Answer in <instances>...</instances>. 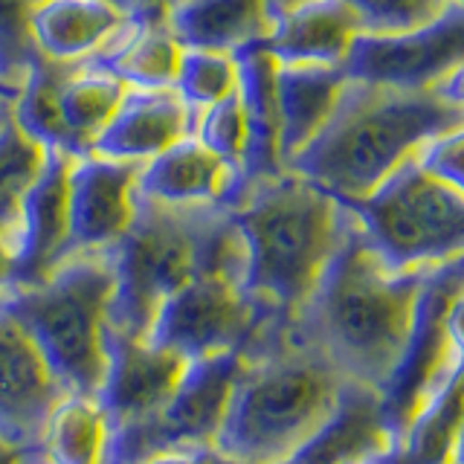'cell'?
Masks as SVG:
<instances>
[{
	"label": "cell",
	"instance_id": "obj_1",
	"mask_svg": "<svg viewBox=\"0 0 464 464\" xmlns=\"http://www.w3.org/2000/svg\"><path fill=\"white\" fill-rule=\"evenodd\" d=\"M432 270H392L348 212L340 250L290 328L348 383L381 398L420 334Z\"/></svg>",
	"mask_w": 464,
	"mask_h": 464
},
{
	"label": "cell",
	"instance_id": "obj_2",
	"mask_svg": "<svg viewBox=\"0 0 464 464\" xmlns=\"http://www.w3.org/2000/svg\"><path fill=\"white\" fill-rule=\"evenodd\" d=\"M244 354L215 450L241 464H290L340 415L354 383L290 325H267Z\"/></svg>",
	"mask_w": 464,
	"mask_h": 464
},
{
	"label": "cell",
	"instance_id": "obj_3",
	"mask_svg": "<svg viewBox=\"0 0 464 464\" xmlns=\"http://www.w3.org/2000/svg\"><path fill=\"white\" fill-rule=\"evenodd\" d=\"M229 212L244 241V294L270 319L290 325L340 250L348 209L323 186L285 169L246 186Z\"/></svg>",
	"mask_w": 464,
	"mask_h": 464
},
{
	"label": "cell",
	"instance_id": "obj_4",
	"mask_svg": "<svg viewBox=\"0 0 464 464\" xmlns=\"http://www.w3.org/2000/svg\"><path fill=\"white\" fill-rule=\"evenodd\" d=\"M464 125V108L435 91L348 82L337 111L287 169L340 203L369 198L392 171L435 137Z\"/></svg>",
	"mask_w": 464,
	"mask_h": 464
},
{
	"label": "cell",
	"instance_id": "obj_5",
	"mask_svg": "<svg viewBox=\"0 0 464 464\" xmlns=\"http://www.w3.org/2000/svg\"><path fill=\"white\" fill-rule=\"evenodd\" d=\"M113 250L72 253L47 279L9 287L0 311L18 323L72 395L96 398L108 369Z\"/></svg>",
	"mask_w": 464,
	"mask_h": 464
},
{
	"label": "cell",
	"instance_id": "obj_6",
	"mask_svg": "<svg viewBox=\"0 0 464 464\" xmlns=\"http://www.w3.org/2000/svg\"><path fill=\"white\" fill-rule=\"evenodd\" d=\"M218 207H166L140 198L134 224L113 246L111 331L145 340L163 302L198 276L200 236Z\"/></svg>",
	"mask_w": 464,
	"mask_h": 464
},
{
	"label": "cell",
	"instance_id": "obj_7",
	"mask_svg": "<svg viewBox=\"0 0 464 464\" xmlns=\"http://www.w3.org/2000/svg\"><path fill=\"white\" fill-rule=\"evenodd\" d=\"M343 207L392 270H427L464 258V195L420 169L418 154L369 198Z\"/></svg>",
	"mask_w": 464,
	"mask_h": 464
},
{
	"label": "cell",
	"instance_id": "obj_8",
	"mask_svg": "<svg viewBox=\"0 0 464 464\" xmlns=\"http://www.w3.org/2000/svg\"><path fill=\"white\" fill-rule=\"evenodd\" d=\"M244 366V352L192 360L178 389L157 412L111 432L105 464H145L180 450L215 447Z\"/></svg>",
	"mask_w": 464,
	"mask_h": 464
},
{
	"label": "cell",
	"instance_id": "obj_9",
	"mask_svg": "<svg viewBox=\"0 0 464 464\" xmlns=\"http://www.w3.org/2000/svg\"><path fill=\"white\" fill-rule=\"evenodd\" d=\"M270 319L229 276H195L157 311L145 340L186 360L246 352Z\"/></svg>",
	"mask_w": 464,
	"mask_h": 464
},
{
	"label": "cell",
	"instance_id": "obj_10",
	"mask_svg": "<svg viewBox=\"0 0 464 464\" xmlns=\"http://www.w3.org/2000/svg\"><path fill=\"white\" fill-rule=\"evenodd\" d=\"M464 64V4H450L430 24L395 35L360 33L348 50L343 72L348 82L392 91H435Z\"/></svg>",
	"mask_w": 464,
	"mask_h": 464
},
{
	"label": "cell",
	"instance_id": "obj_11",
	"mask_svg": "<svg viewBox=\"0 0 464 464\" xmlns=\"http://www.w3.org/2000/svg\"><path fill=\"white\" fill-rule=\"evenodd\" d=\"M142 163L99 154L76 157L70 171V256L111 253L125 238L140 207Z\"/></svg>",
	"mask_w": 464,
	"mask_h": 464
},
{
	"label": "cell",
	"instance_id": "obj_12",
	"mask_svg": "<svg viewBox=\"0 0 464 464\" xmlns=\"http://www.w3.org/2000/svg\"><path fill=\"white\" fill-rule=\"evenodd\" d=\"M64 395L33 337L0 311V435L18 447H35Z\"/></svg>",
	"mask_w": 464,
	"mask_h": 464
},
{
	"label": "cell",
	"instance_id": "obj_13",
	"mask_svg": "<svg viewBox=\"0 0 464 464\" xmlns=\"http://www.w3.org/2000/svg\"><path fill=\"white\" fill-rule=\"evenodd\" d=\"M188 362L192 360L149 340H130L108 331V369L99 406L108 415L111 432L157 412L183 381Z\"/></svg>",
	"mask_w": 464,
	"mask_h": 464
},
{
	"label": "cell",
	"instance_id": "obj_14",
	"mask_svg": "<svg viewBox=\"0 0 464 464\" xmlns=\"http://www.w3.org/2000/svg\"><path fill=\"white\" fill-rule=\"evenodd\" d=\"M76 157L50 149L44 171L29 188L14 236V282L35 285L70 256V171Z\"/></svg>",
	"mask_w": 464,
	"mask_h": 464
},
{
	"label": "cell",
	"instance_id": "obj_15",
	"mask_svg": "<svg viewBox=\"0 0 464 464\" xmlns=\"http://www.w3.org/2000/svg\"><path fill=\"white\" fill-rule=\"evenodd\" d=\"M140 12L128 0H38L33 35L38 53L64 64H93L120 41Z\"/></svg>",
	"mask_w": 464,
	"mask_h": 464
},
{
	"label": "cell",
	"instance_id": "obj_16",
	"mask_svg": "<svg viewBox=\"0 0 464 464\" xmlns=\"http://www.w3.org/2000/svg\"><path fill=\"white\" fill-rule=\"evenodd\" d=\"M137 192L166 207H232L241 174L192 134L142 163Z\"/></svg>",
	"mask_w": 464,
	"mask_h": 464
},
{
	"label": "cell",
	"instance_id": "obj_17",
	"mask_svg": "<svg viewBox=\"0 0 464 464\" xmlns=\"http://www.w3.org/2000/svg\"><path fill=\"white\" fill-rule=\"evenodd\" d=\"M195 134V113L174 87H128L122 105L93 142V154L128 163H149L160 151Z\"/></svg>",
	"mask_w": 464,
	"mask_h": 464
},
{
	"label": "cell",
	"instance_id": "obj_18",
	"mask_svg": "<svg viewBox=\"0 0 464 464\" xmlns=\"http://www.w3.org/2000/svg\"><path fill=\"white\" fill-rule=\"evenodd\" d=\"M360 33V18L343 0H296L273 14L265 44L276 64L343 67Z\"/></svg>",
	"mask_w": 464,
	"mask_h": 464
},
{
	"label": "cell",
	"instance_id": "obj_19",
	"mask_svg": "<svg viewBox=\"0 0 464 464\" xmlns=\"http://www.w3.org/2000/svg\"><path fill=\"white\" fill-rule=\"evenodd\" d=\"M238 58V96L246 122V154L241 166V192L258 180L276 178L285 171L282 163V122L279 96H276V72L279 64L270 55L267 44L258 41L236 53ZM238 192V195H241Z\"/></svg>",
	"mask_w": 464,
	"mask_h": 464
},
{
	"label": "cell",
	"instance_id": "obj_20",
	"mask_svg": "<svg viewBox=\"0 0 464 464\" xmlns=\"http://www.w3.org/2000/svg\"><path fill=\"white\" fill-rule=\"evenodd\" d=\"M348 84L343 67L331 64H279L276 96L282 122V163L285 169L308 149L316 134L328 125Z\"/></svg>",
	"mask_w": 464,
	"mask_h": 464
},
{
	"label": "cell",
	"instance_id": "obj_21",
	"mask_svg": "<svg viewBox=\"0 0 464 464\" xmlns=\"http://www.w3.org/2000/svg\"><path fill=\"white\" fill-rule=\"evenodd\" d=\"M183 47L238 53L270 35V0H183L166 14Z\"/></svg>",
	"mask_w": 464,
	"mask_h": 464
},
{
	"label": "cell",
	"instance_id": "obj_22",
	"mask_svg": "<svg viewBox=\"0 0 464 464\" xmlns=\"http://www.w3.org/2000/svg\"><path fill=\"white\" fill-rule=\"evenodd\" d=\"M111 424L96 398L67 395L58 401L35 447L24 453V464H105Z\"/></svg>",
	"mask_w": 464,
	"mask_h": 464
},
{
	"label": "cell",
	"instance_id": "obj_23",
	"mask_svg": "<svg viewBox=\"0 0 464 464\" xmlns=\"http://www.w3.org/2000/svg\"><path fill=\"white\" fill-rule=\"evenodd\" d=\"M183 44L171 35L166 18H140L134 26L99 58V67L111 70L116 79L140 91L171 87L178 76Z\"/></svg>",
	"mask_w": 464,
	"mask_h": 464
},
{
	"label": "cell",
	"instance_id": "obj_24",
	"mask_svg": "<svg viewBox=\"0 0 464 464\" xmlns=\"http://www.w3.org/2000/svg\"><path fill=\"white\" fill-rule=\"evenodd\" d=\"M79 64L53 62L47 55H35V62L29 64L26 76L14 93L12 102V120L18 122L24 134L38 140L44 149L67 151L72 157H82L79 145L72 142L70 130L62 116V91L70 72Z\"/></svg>",
	"mask_w": 464,
	"mask_h": 464
},
{
	"label": "cell",
	"instance_id": "obj_25",
	"mask_svg": "<svg viewBox=\"0 0 464 464\" xmlns=\"http://www.w3.org/2000/svg\"><path fill=\"white\" fill-rule=\"evenodd\" d=\"M125 93L128 84L99 64H79L70 72L62 91V116L82 154H91L96 137L108 128Z\"/></svg>",
	"mask_w": 464,
	"mask_h": 464
},
{
	"label": "cell",
	"instance_id": "obj_26",
	"mask_svg": "<svg viewBox=\"0 0 464 464\" xmlns=\"http://www.w3.org/2000/svg\"><path fill=\"white\" fill-rule=\"evenodd\" d=\"M47 154L50 149L24 134L12 116L0 122V232L12 244L18 236L24 200L44 171Z\"/></svg>",
	"mask_w": 464,
	"mask_h": 464
},
{
	"label": "cell",
	"instance_id": "obj_27",
	"mask_svg": "<svg viewBox=\"0 0 464 464\" xmlns=\"http://www.w3.org/2000/svg\"><path fill=\"white\" fill-rule=\"evenodd\" d=\"M171 87L198 116L200 111L212 108L215 102L238 91V58L236 53L183 47Z\"/></svg>",
	"mask_w": 464,
	"mask_h": 464
},
{
	"label": "cell",
	"instance_id": "obj_28",
	"mask_svg": "<svg viewBox=\"0 0 464 464\" xmlns=\"http://www.w3.org/2000/svg\"><path fill=\"white\" fill-rule=\"evenodd\" d=\"M35 55L33 0H0V84L18 93Z\"/></svg>",
	"mask_w": 464,
	"mask_h": 464
},
{
	"label": "cell",
	"instance_id": "obj_29",
	"mask_svg": "<svg viewBox=\"0 0 464 464\" xmlns=\"http://www.w3.org/2000/svg\"><path fill=\"white\" fill-rule=\"evenodd\" d=\"M195 137L241 174L246 154V122L238 91L195 116Z\"/></svg>",
	"mask_w": 464,
	"mask_h": 464
},
{
	"label": "cell",
	"instance_id": "obj_30",
	"mask_svg": "<svg viewBox=\"0 0 464 464\" xmlns=\"http://www.w3.org/2000/svg\"><path fill=\"white\" fill-rule=\"evenodd\" d=\"M360 18L362 33L395 35L430 24L453 0H343Z\"/></svg>",
	"mask_w": 464,
	"mask_h": 464
},
{
	"label": "cell",
	"instance_id": "obj_31",
	"mask_svg": "<svg viewBox=\"0 0 464 464\" xmlns=\"http://www.w3.org/2000/svg\"><path fill=\"white\" fill-rule=\"evenodd\" d=\"M418 163L432 178H439L441 183L453 186L456 192L464 195V125L427 142L418 151Z\"/></svg>",
	"mask_w": 464,
	"mask_h": 464
},
{
	"label": "cell",
	"instance_id": "obj_32",
	"mask_svg": "<svg viewBox=\"0 0 464 464\" xmlns=\"http://www.w3.org/2000/svg\"><path fill=\"white\" fill-rule=\"evenodd\" d=\"M441 331L450 348L464 357V285L447 296L444 308H441Z\"/></svg>",
	"mask_w": 464,
	"mask_h": 464
},
{
	"label": "cell",
	"instance_id": "obj_33",
	"mask_svg": "<svg viewBox=\"0 0 464 464\" xmlns=\"http://www.w3.org/2000/svg\"><path fill=\"white\" fill-rule=\"evenodd\" d=\"M145 464H241V461L221 456L215 447H198V450H180V453L157 456V459L145 461Z\"/></svg>",
	"mask_w": 464,
	"mask_h": 464
},
{
	"label": "cell",
	"instance_id": "obj_34",
	"mask_svg": "<svg viewBox=\"0 0 464 464\" xmlns=\"http://www.w3.org/2000/svg\"><path fill=\"white\" fill-rule=\"evenodd\" d=\"M337 464H395V453H392V444H372L348 453L345 459H340Z\"/></svg>",
	"mask_w": 464,
	"mask_h": 464
},
{
	"label": "cell",
	"instance_id": "obj_35",
	"mask_svg": "<svg viewBox=\"0 0 464 464\" xmlns=\"http://www.w3.org/2000/svg\"><path fill=\"white\" fill-rule=\"evenodd\" d=\"M14 282V244L0 232V296L6 294Z\"/></svg>",
	"mask_w": 464,
	"mask_h": 464
},
{
	"label": "cell",
	"instance_id": "obj_36",
	"mask_svg": "<svg viewBox=\"0 0 464 464\" xmlns=\"http://www.w3.org/2000/svg\"><path fill=\"white\" fill-rule=\"evenodd\" d=\"M435 93L444 96L447 102H456V105L464 108V64L459 70H453L444 82L435 84Z\"/></svg>",
	"mask_w": 464,
	"mask_h": 464
},
{
	"label": "cell",
	"instance_id": "obj_37",
	"mask_svg": "<svg viewBox=\"0 0 464 464\" xmlns=\"http://www.w3.org/2000/svg\"><path fill=\"white\" fill-rule=\"evenodd\" d=\"M128 4L134 6L142 18H166V14L178 4H183V0H128Z\"/></svg>",
	"mask_w": 464,
	"mask_h": 464
},
{
	"label": "cell",
	"instance_id": "obj_38",
	"mask_svg": "<svg viewBox=\"0 0 464 464\" xmlns=\"http://www.w3.org/2000/svg\"><path fill=\"white\" fill-rule=\"evenodd\" d=\"M24 453H26V447L12 444L0 435V464H24Z\"/></svg>",
	"mask_w": 464,
	"mask_h": 464
},
{
	"label": "cell",
	"instance_id": "obj_39",
	"mask_svg": "<svg viewBox=\"0 0 464 464\" xmlns=\"http://www.w3.org/2000/svg\"><path fill=\"white\" fill-rule=\"evenodd\" d=\"M12 102H14V99H9V96H0V122L9 120V116H12Z\"/></svg>",
	"mask_w": 464,
	"mask_h": 464
},
{
	"label": "cell",
	"instance_id": "obj_40",
	"mask_svg": "<svg viewBox=\"0 0 464 464\" xmlns=\"http://www.w3.org/2000/svg\"><path fill=\"white\" fill-rule=\"evenodd\" d=\"M0 96H9V99H14V91H9L6 84H0Z\"/></svg>",
	"mask_w": 464,
	"mask_h": 464
},
{
	"label": "cell",
	"instance_id": "obj_41",
	"mask_svg": "<svg viewBox=\"0 0 464 464\" xmlns=\"http://www.w3.org/2000/svg\"><path fill=\"white\" fill-rule=\"evenodd\" d=\"M456 4H464V0H456Z\"/></svg>",
	"mask_w": 464,
	"mask_h": 464
},
{
	"label": "cell",
	"instance_id": "obj_42",
	"mask_svg": "<svg viewBox=\"0 0 464 464\" xmlns=\"http://www.w3.org/2000/svg\"><path fill=\"white\" fill-rule=\"evenodd\" d=\"M453 464H464V461H453Z\"/></svg>",
	"mask_w": 464,
	"mask_h": 464
},
{
	"label": "cell",
	"instance_id": "obj_43",
	"mask_svg": "<svg viewBox=\"0 0 464 464\" xmlns=\"http://www.w3.org/2000/svg\"><path fill=\"white\" fill-rule=\"evenodd\" d=\"M33 4H38V0H33Z\"/></svg>",
	"mask_w": 464,
	"mask_h": 464
}]
</instances>
